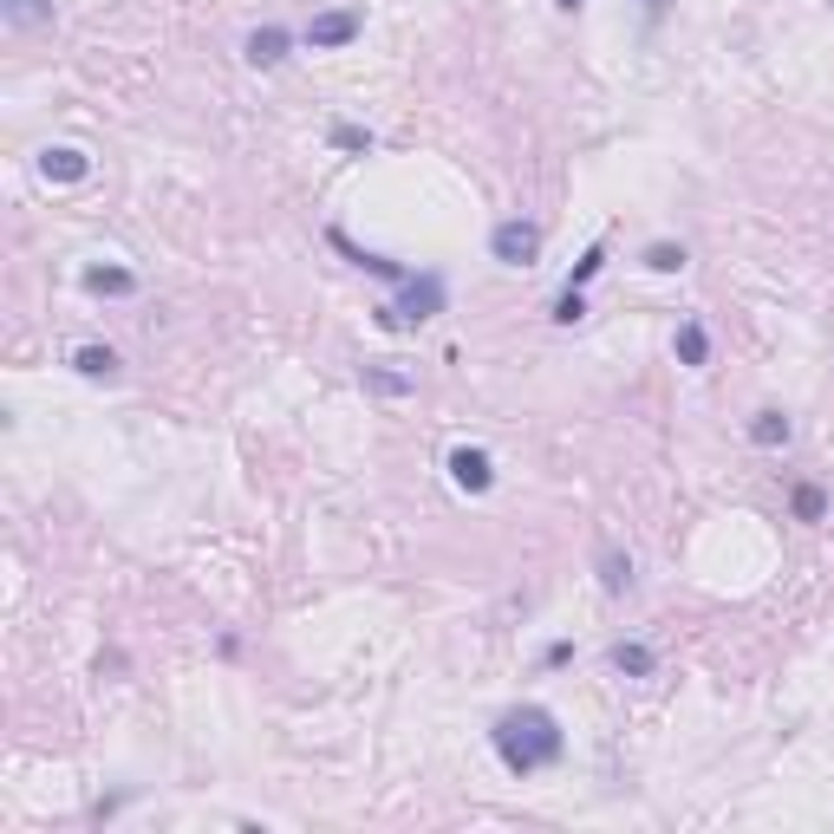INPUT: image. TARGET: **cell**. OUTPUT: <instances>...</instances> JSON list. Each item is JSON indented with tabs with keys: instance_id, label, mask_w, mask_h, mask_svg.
<instances>
[{
	"instance_id": "obj_18",
	"label": "cell",
	"mask_w": 834,
	"mask_h": 834,
	"mask_svg": "<svg viewBox=\"0 0 834 834\" xmlns=\"http://www.w3.org/2000/svg\"><path fill=\"white\" fill-rule=\"evenodd\" d=\"M646 267H652V274H679V267H685V248L659 241V248H646Z\"/></svg>"
},
{
	"instance_id": "obj_21",
	"label": "cell",
	"mask_w": 834,
	"mask_h": 834,
	"mask_svg": "<svg viewBox=\"0 0 834 834\" xmlns=\"http://www.w3.org/2000/svg\"><path fill=\"white\" fill-rule=\"evenodd\" d=\"M333 144H339V150H372V130H359V124H333Z\"/></svg>"
},
{
	"instance_id": "obj_6",
	"label": "cell",
	"mask_w": 834,
	"mask_h": 834,
	"mask_svg": "<svg viewBox=\"0 0 834 834\" xmlns=\"http://www.w3.org/2000/svg\"><path fill=\"white\" fill-rule=\"evenodd\" d=\"M287 46H294V39H287L281 26H254V33H248V65H261V72H267V65H281V59H287Z\"/></svg>"
},
{
	"instance_id": "obj_15",
	"label": "cell",
	"mask_w": 834,
	"mask_h": 834,
	"mask_svg": "<svg viewBox=\"0 0 834 834\" xmlns=\"http://www.w3.org/2000/svg\"><path fill=\"white\" fill-rule=\"evenodd\" d=\"M679 359H685V365H705V359H711V333H705L698 320L679 326Z\"/></svg>"
},
{
	"instance_id": "obj_5",
	"label": "cell",
	"mask_w": 834,
	"mask_h": 834,
	"mask_svg": "<svg viewBox=\"0 0 834 834\" xmlns=\"http://www.w3.org/2000/svg\"><path fill=\"white\" fill-rule=\"evenodd\" d=\"M359 26H365L359 13H320V20L307 26V46H313V52H333V46H352V39H359Z\"/></svg>"
},
{
	"instance_id": "obj_17",
	"label": "cell",
	"mask_w": 834,
	"mask_h": 834,
	"mask_svg": "<svg viewBox=\"0 0 834 834\" xmlns=\"http://www.w3.org/2000/svg\"><path fill=\"white\" fill-rule=\"evenodd\" d=\"M822 515H829V496H822L816 483H802V489H796V522H822Z\"/></svg>"
},
{
	"instance_id": "obj_9",
	"label": "cell",
	"mask_w": 834,
	"mask_h": 834,
	"mask_svg": "<svg viewBox=\"0 0 834 834\" xmlns=\"http://www.w3.org/2000/svg\"><path fill=\"white\" fill-rule=\"evenodd\" d=\"M359 378H365L372 398H411V391H418V378H411V372H391V365H365Z\"/></svg>"
},
{
	"instance_id": "obj_23",
	"label": "cell",
	"mask_w": 834,
	"mask_h": 834,
	"mask_svg": "<svg viewBox=\"0 0 834 834\" xmlns=\"http://www.w3.org/2000/svg\"><path fill=\"white\" fill-rule=\"evenodd\" d=\"M555 7H561V13H581V7H587V0H555Z\"/></svg>"
},
{
	"instance_id": "obj_19",
	"label": "cell",
	"mask_w": 834,
	"mask_h": 834,
	"mask_svg": "<svg viewBox=\"0 0 834 834\" xmlns=\"http://www.w3.org/2000/svg\"><path fill=\"white\" fill-rule=\"evenodd\" d=\"M574 320H587V300H581V287H568V294L555 300V326H574Z\"/></svg>"
},
{
	"instance_id": "obj_1",
	"label": "cell",
	"mask_w": 834,
	"mask_h": 834,
	"mask_svg": "<svg viewBox=\"0 0 834 834\" xmlns=\"http://www.w3.org/2000/svg\"><path fill=\"white\" fill-rule=\"evenodd\" d=\"M489 737H496V757H502L515 776H535V770L561 763V750H568L555 711H542V705H515V711H502Z\"/></svg>"
},
{
	"instance_id": "obj_2",
	"label": "cell",
	"mask_w": 834,
	"mask_h": 834,
	"mask_svg": "<svg viewBox=\"0 0 834 834\" xmlns=\"http://www.w3.org/2000/svg\"><path fill=\"white\" fill-rule=\"evenodd\" d=\"M431 313H444V274H411L404 294L391 307H378V326L398 333V326H424Z\"/></svg>"
},
{
	"instance_id": "obj_10",
	"label": "cell",
	"mask_w": 834,
	"mask_h": 834,
	"mask_svg": "<svg viewBox=\"0 0 834 834\" xmlns=\"http://www.w3.org/2000/svg\"><path fill=\"white\" fill-rule=\"evenodd\" d=\"M0 20L33 33V26H52V0H0Z\"/></svg>"
},
{
	"instance_id": "obj_3",
	"label": "cell",
	"mask_w": 834,
	"mask_h": 834,
	"mask_svg": "<svg viewBox=\"0 0 834 834\" xmlns=\"http://www.w3.org/2000/svg\"><path fill=\"white\" fill-rule=\"evenodd\" d=\"M489 254H496L502 267H528V261L542 254V228H535V222H496V228H489Z\"/></svg>"
},
{
	"instance_id": "obj_14",
	"label": "cell",
	"mask_w": 834,
	"mask_h": 834,
	"mask_svg": "<svg viewBox=\"0 0 834 834\" xmlns=\"http://www.w3.org/2000/svg\"><path fill=\"white\" fill-rule=\"evenodd\" d=\"M600 587H607V594H626V587H633V561H626L620 548H600Z\"/></svg>"
},
{
	"instance_id": "obj_4",
	"label": "cell",
	"mask_w": 834,
	"mask_h": 834,
	"mask_svg": "<svg viewBox=\"0 0 834 834\" xmlns=\"http://www.w3.org/2000/svg\"><path fill=\"white\" fill-rule=\"evenodd\" d=\"M444 470H450V483H457L463 496H483V489L496 483V463H489V450H470V444H463V450H450V463H444Z\"/></svg>"
},
{
	"instance_id": "obj_13",
	"label": "cell",
	"mask_w": 834,
	"mask_h": 834,
	"mask_svg": "<svg viewBox=\"0 0 834 834\" xmlns=\"http://www.w3.org/2000/svg\"><path fill=\"white\" fill-rule=\"evenodd\" d=\"M72 365H78L85 378H117V352H111V346H78Z\"/></svg>"
},
{
	"instance_id": "obj_11",
	"label": "cell",
	"mask_w": 834,
	"mask_h": 834,
	"mask_svg": "<svg viewBox=\"0 0 834 834\" xmlns=\"http://www.w3.org/2000/svg\"><path fill=\"white\" fill-rule=\"evenodd\" d=\"M652 646H639V639H620L613 646V672H626V679H652Z\"/></svg>"
},
{
	"instance_id": "obj_12",
	"label": "cell",
	"mask_w": 834,
	"mask_h": 834,
	"mask_svg": "<svg viewBox=\"0 0 834 834\" xmlns=\"http://www.w3.org/2000/svg\"><path fill=\"white\" fill-rule=\"evenodd\" d=\"M750 444L783 450V444H789V418H783V411H757V418H750Z\"/></svg>"
},
{
	"instance_id": "obj_8",
	"label": "cell",
	"mask_w": 834,
	"mask_h": 834,
	"mask_svg": "<svg viewBox=\"0 0 834 834\" xmlns=\"http://www.w3.org/2000/svg\"><path fill=\"white\" fill-rule=\"evenodd\" d=\"M39 170H46L52 183H78V176H85V150H72V144H52V150H39Z\"/></svg>"
},
{
	"instance_id": "obj_22",
	"label": "cell",
	"mask_w": 834,
	"mask_h": 834,
	"mask_svg": "<svg viewBox=\"0 0 834 834\" xmlns=\"http://www.w3.org/2000/svg\"><path fill=\"white\" fill-rule=\"evenodd\" d=\"M665 7H672V0H646V13H652V20H659V13H665Z\"/></svg>"
},
{
	"instance_id": "obj_7",
	"label": "cell",
	"mask_w": 834,
	"mask_h": 834,
	"mask_svg": "<svg viewBox=\"0 0 834 834\" xmlns=\"http://www.w3.org/2000/svg\"><path fill=\"white\" fill-rule=\"evenodd\" d=\"M326 241H333V248H346V254H352V261H359L365 274H378V281H411V267H398L391 254H365V248H352V241H346V228H333Z\"/></svg>"
},
{
	"instance_id": "obj_16",
	"label": "cell",
	"mask_w": 834,
	"mask_h": 834,
	"mask_svg": "<svg viewBox=\"0 0 834 834\" xmlns=\"http://www.w3.org/2000/svg\"><path fill=\"white\" fill-rule=\"evenodd\" d=\"M85 287H91V294H130V287H137V274H130V267H91V274H85Z\"/></svg>"
},
{
	"instance_id": "obj_20",
	"label": "cell",
	"mask_w": 834,
	"mask_h": 834,
	"mask_svg": "<svg viewBox=\"0 0 834 834\" xmlns=\"http://www.w3.org/2000/svg\"><path fill=\"white\" fill-rule=\"evenodd\" d=\"M600 267H607V248H587V254L574 261V281H568V287H587V281H594Z\"/></svg>"
}]
</instances>
